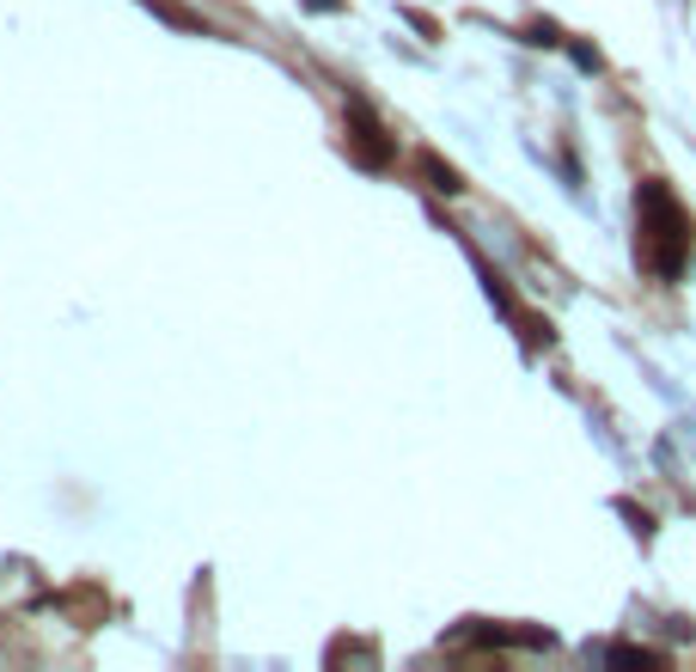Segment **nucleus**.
I'll return each mask as SVG.
<instances>
[{
    "label": "nucleus",
    "mask_w": 696,
    "mask_h": 672,
    "mask_svg": "<svg viewBox=\"0 0 696 672\" xmlns=\"http://www.w3.org/2000/svg\"><path fill=\"white\" fill-rule=\"evenodd\" d=\"M635 208H642V264L660 269V276H679L684 251H691V220H684V208L672 203L666 184H642Z\"/></svg>",
    "instance_id": "obj_1"
},
{
    "label": "nucleus",
    "mask_w": 696,
    "mask_h": 672,
    "mask_svg": "<svg viewBox=\"0 0 696 672\" xmlns=\"http://www.w3.org/2000/svg\"><path fill=\"white\" fill-rule=\"evenodd\" d=\"M355 129H361V135H355V147H361V159H367V166H386V159H391V147H386V142H379V123H373L367 110H355Z\"/></svg>",
    "instance_id": "obj_2"
}]
</instances>
